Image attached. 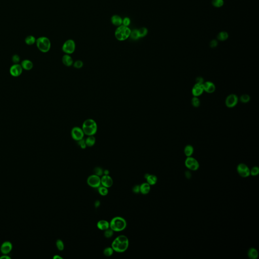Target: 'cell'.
I'll list each match as a JSON object with an SVG mask.
<instances>
[{
    "mask_svg": "<svg viewBox=\"0 0 259 259\" xmlns=\"http://www.w3.org/2000/svg\"><path fill=\"white\" fill-rule=\"evenodd\" d=\"M77 144L81 149H85L87 147V145L86 144L85 140L82 139L81 140L77 141Z\"/></svg>",
    "mask_w": 259,
    "mask_h": 259,
    "instance_id": "obj_38",
    "label": "cell"
},
{
    "mask_svg": "<svg viewBox=\"0 0 259 259\" xmlns=\"http://www.w3.org/2000/svg\"><path fill=\"white\" fill-rule=\"evenodd\" d=\"M217 45V42L215 40H214V41H213L211 43V46L212 47H215Z\"/></svg>",
    "mask_w": 259,
    "mask_h": 259,
    "instance_id": "obj_45",
    "label": "cell"
},
{
    "mask_svg": "<svg viewBox=\"0 0 259 259\" xmlns=\"http://www.w3.org/2000/svg\"><path fill=\"white\" fill-rule=\"evenodd\" d=\"M131 30L126 26H119L117 28L115 32V38L119 41H124L130 38Z\"/></svg>",
    "mask_w": 259,
    "mask_h": 259,
    "instance_id": "obj_4",
    "label": "cell"
},
{
    "mask_svg": "<svg viewBox=\"0 0 259 259\" xmlns=\"http://www.w3.org/2000/svg\"><path fill=\"white\" fill-rule=\"evenodd\" d=\"M113 233H114V231L109 228L108 229L104 230V236L105 238H111L113 236Z\"/></svg>",
    "mask_w": 259,
    "mask_h": 259,
    "instance_id": "obj_31",
    "label": "cell"
},
{
    "mask_svg": "<svg viewBox=\"0 0 259 259\" xmlns=\"http://www.w3.org/2000/svg\"><path fill=\"white\" fill-rule=\"evenodd\" d=\"M62 61L64 65L68 67L71 66L73 64V59L69 54H65L64 55L62 58Z\"/></svg>",
    "mask_w": 259,
    "mask_h": 259,
    "instance_id": "obj_21",
    "label": "cell"
},
{
    "mask_svg": "<svg viewBox=\"0 0 259 259\" xmlns=\"http://www.w3.org/2000/svg\"><path fill=\"white\" fill-rule=\"evenodd\" d=\"M12 62L14 63V64H18L20 61V58L19 56L15 54L12 56Z\"/></svg>",
    "mask_w": 259,
    "mask_h": 259,
    "instance_id": "obj_41",
    "label": "cell"
},
{
    "mask_svg": "<svg viewBox=\"0 0 259 259\" xmlns=\"http://www.w3.org/2000/svg\"><path fill=\"white\" fill-rule=\"evenodd\" d=\"M130 38L133 40H137L140 38L138 30H131Z\"/></svg>",
    "mask_w": 259,
    "mask_h": 259,
    "instance_id": "obj_28",
    "label": "cell"
},
{
    "mask_svg": "<svg viewBox=\"0 0 259 259\" xmlns=\"http://www.w3.org/2000/svg\"><path fill=\"white\" fill-rule=\"evenodd\" d=\"M144 177L146 179L147 183H148L151 186L154 185L157 181V177L154 175L146 174L145 175Z\"/></svg>",
    "mask_w": 259,
    "mask_h": 259,
    "instance_id": "obj_18",
    "label": "cell"
},
{
    "mask_svg": "<svg viewBox=\"0 0 259 259\" xmlns=\"http://www.w3.org/2000/svg\"><path fill=\"white\" fill-rule=\"evenodd\" d=\"M23 71V68L20 64H14L10 67L9 69L10 75L13 77H19Z\"/></svg>",
    "mask_w": 259,
    "mask_h": 259,
    "instance_id": "obj_11",
    "label": "cell"
},
{
    "mask_svg": "<svg viewBox=\"0 0 259 259\" xmlns=\"http://www.w3.org/2000/svg\"><path fill=\"white\" fill-rule=\"evenodd\" d=\"M103 174L104 175H109V171L108 170H103Z\"/></svg>",
    "mask_w": 259,
    "mask_h": 259,
    "instance_id": "obj_49",
    "label": "cell"
},
{
    "mask_svg": "<svg viewBox=\"0 0 259 259\" xmlns=\"http://www.w3.org/2000/svg\"><path fill=\"white\" fill-rule=\"evenodd\" d=\"M191 103L194 107H198L200 105V100L198 98V97H194L192 98Z\"/></svg>",
    "mask_w": 259,
    "mask_h": 259,
    "instance_id": "obj_35",
    "label": "cell"
},
{
    "mask_svg": "<svg viewBox=\"0 0 259 259\" xmlns=\"http://www.w3.org/2000/svg\"><path fill=\"white\" fill-rule=\"evenodd\" d=\"M97 227L99 229L104 231L110 228V223L106 220H101L98 222L97 224Z\"/></svg>",
    "mask_w": 259,
    "mask_h": 259,
    "instance_id": "obj_17",
    "label": "cell"
},
{
    "mask_svg": "<svg viewBox=\"0 0 259 259\" xmlns=\"http://www.w3.org/2000/svg\"><path fill=\"white\" fill-rule=\"evenodd\" d=\"M228 37V35L227 32H221V33L219 35V36H218V39H219L220 40H221V41H224V40H226V39H227Z\"/></svg>",
    "mask_w": 259,
    "mask_h": 259,
    "instance_id": "obj_37",
    "label": "cell"
},
{
    "mask_svg": "<svg viewBox=\"0 0 259 259\" xmlns=\"http://www.w3.org/2000/svg\"><path fill=\"white\" fill-rule=\"evenodd\" d=\"M185 165L190 170L197 171L200 168V164L198 160L191 156L187 157L185 161Z\"/></svg>",
    "mask_w": 259,
    "mask_h": 259,
    "instance_id": "obj_7",
    "label": "cell"
},
{
    "mask_svg": "<svg viewBox=\"0 0 259 259\" xmlns=\"http://www.w3.org/2000/svg\"><path fill=\"white\" fill-rule=\"evenodd\" d=\"M56 245L57 249L60 251H62L64 249V242L61 239H58L56 242Z\"/></svg>",
    "mask_w": 259,
    "mask_h": 259,
    "instance_id": "obj_30",
    "label": "cell"
},
{
    "mask_svg": "<svg viewBox=\"0 0 259 259\" xmlns=\"http://www.w3.org/2000/svg\"><path fill=\"white\" fill-rule=\"evenodd\" d=\"M73 66L77 69L81 68L84 65L83 62L81 60H77L75 63H73Z\"/></svg>",
    "mask_w": 259,
    "mask_h": 259,
    "instance_id": "obj_39",
    "label": "cell"
},
{
    "mask_svg": "<svg viewBox=\"0 0 259 259\" xmlns=\"http://www.w3.org/2000/svg\"><path fill=\"white\" fill-rule=\"evenodd\" d=\"M11 259V258L9 257V256H8L6 255H3L1 257H0V259Z\"/></svg>",
    "mask_w": 259,
    "mask_h": 259,
    "instance_id": "obj_46",
    "label": "cell"
},
{
    "mask_svg": "<svg viewBox=\"0 0 259 259\" xmlns=\"http://www.w3.org/2000/svg\"><path fill=\"white\" fill-rule=\"evenodd\" d=\"M238 97L235 94H230L228 96L225 101L226 105L229 108H232L236 106L238 102Z\"/></svg>",
    "mask_w": 259,
    "mask_h": 259,
    "instance_id": "obj_12",
    "label": "cell"
},
{
    "mask_svg": "<svg viewBox=\"0 0 259 259\" xmlns=\"http://www.w3.org/2000/svg\"><path fill=\"white\" fill-rule=\"evenodd\" d=\"M36 44L38 49L43 53H47L49 51L51 47L50 40L46 37L38 38L36 40Z\"/></svg>",
    "mask_w": 259,
    "mask_h": 259,
    "instance_id": "obj_5",
    "label": "cell"
},
{
    "mask_svg": "<svg viewBox=\"0 0 259 259\" xmlns=\"http://www.w3.org/2000/svg\"><path fill=\"white\" fill-rule=\"evenodd\" d=\"M196 84H204V79L202 77H198L196 79Z\"/></svg>",
    "mask_w": 259,
    "mask_h": 259,
    "instance_id": "obj_44",
    "label": "cell"
},
{
    "mask_svg": "<svg viewBox=\"0 0 259 259\" xmlns=\"http://www.w3.org/2000/svg\"><path fill=\"white\" fill-rule=\"evenodd\" d=\"M237 172L242 178H247L250 176V169L247 164L241 163L237 166Z\"/></svg>",
    "mask_w": 259,
    "mask_h": 259,
    "instance_id": "obj_9",
    "label": "cell"
},
{
    "mask_svg": "<svg viewBox=\"0 0 259 259\" xmlns=\"http://www.w3.org/2000/svg\"><path fill=\"white\" fill-rule=\"evenodd\" d=\"M113 179L109 175H103L101 178V184L102 186L110 188L113 186Z\"/></svg>",
    "mask_w": 259,
    "mask_h": 259,
    "instance_id": "obj_14",
    "label": "cell"
},
{
    "mask_svg": "<svg viewBox=\"0 0 259 259\" xmlns=\"http://www.w3.org/2000/svg\"><path fill=\"white\" fill-rule=\"evenodd\" d=\"M76 45L73 40L69 39L64 43L62 47V50L66 54H71L75 51Z\"/></svg>",
    "mask_w": 259,
    "mask_h": 259,
    "instance_id": "obj_6",
    "label": "cell"
},
{
    "mask_svg": "<svg viewBox=\"0 0 259 259\" xmlns=\"http://www.w3.org/2000/svg\"><path fill=\"white\" fill-rule=\"evenodd\" d=\"M204 91V88L202 84H195V85L192 88V93L194 97H198L202 95Z\"/></svg>",
    "mask_w": 259,
    "mask_h": 259,
    "instance_id": "obj_15",
    "label": "cell"
},
{
    "mask_svg": "<svg viewBox=\"0 0 259 259\" xmlns=\"http://www.w3.org/2000/svg\"><path fill=\"white\" fill-rule=\"evenodd\" d=\"M82 129L87 136H94L97 132V123L93 119H87L83 124Z\"/></svg>",
    "mask_w": 259,
    "mask_h": 259,
    "instance_id": "obj_3",
    "label": "cell"
},
{
    "mask_svg": "<svg viewBox=\"0 0 259 259\" xmlns=\"http://www.w3.org/2000/svg\"><path fill=\"white\" fill-rule=\"evenodd\" d=\"M114 250L112 247H107L103 251V253L106 257H111L113 255Z\"/></svg>",
    "mask_w": 259,
    "mask_h": 259,
    "instance_id": "obj_29",
    "label": "cell"
},
{
    "mask_svg": "<svg viewBox=\"0 0 259 259\" xmlns=\"http://www.w3.org/2000/svg\"><path fill=\"white\" fill-rule=\"evenodd\" d=\"M247 255L249 259H257L259 256V253L255 248L251 247V248H250L249 250L248 253H247Z\"/></svg>",
    "mask_w": 259,
    "mask_h": 259,
    "instance_id": "obj_23",
    "label": "cell"
},
{
    "mask_svg": "<svg viewBox=\"0 0 259 259\" xmlns=\"http://www.w3.org/2000/svg\"><path fill=\"white\" fill-rule=\"evenodd\" d=\"M250 100V97L249 95L247 94L242 95L240 98V100L243 103H247Z\"/></svg>",
    "mask_w": 259,
    "mask_h": 259,
    "instance_id": "obj_36",
    "label": "cell"
},
{
    "mask_svg": "<svg viewBox=\"0 0 259 259\" xmlns=\"http://www.w3.org/2000/svg\"><path fill=\"white\" fill-rule=\"evenodd\" d=\"M110 223V228L114 232H121L126 229L127 221L123 217H115L112 219Z\"/></svg>",
    "mask_w": 259,
    "mask_h": 259,
    "instance_id": "obj_2",
    "label": "cell"
},
{
    "mask_svg": "<svg viewBox=\"0 0 259 259\" xmlns=\"http://www.w3.org/2000/svg\"><path fill=\"white\" fill-rule=\"evenodd\" d=\"M129 245L128 238L124 235H121L114 239L111 244V247L114 251L122 253L127 251Z\"/></svg>",
    "mask_w": 259,
    "mask_h": 259,
    "instance_id": "obj_1",
    "label": "cell"
},
{
    "mask_svg": "<svg viewBox=\"0 0 259 259\" xmlns=\"http://www.w3.org/2000/svg\"><path fill=\"white\" fill-rule=\"evenodd\" d=\"M184 154L187 157L191 156L194 152V148L191 145H188L184 148Z\"/></svg>",
    "mask_w": 259,
    "mask_h": 259,
    "instance_id": "obj_24",
    "label": "cell"
},
{
    "mask_svg": "<svg viewBox=\"0 0 259 259\" xmlns=\"http://www.w3.org/2000/svg\"><path fill=\"white\" fill-rule=\"evenodd\" d=\"M13 249L12 243L9 241H6L2 243L1 246V251L3 255H7L10 253Z\"/></svg>",
    "mask_w": 259,
    "mask_h": 259,
    "instance_id": "obj_13",
    "label": "cell"
},
{
    "mask_svg": "<svg viewBox=\"0 0 259 259\" xmlns=\"http://www.w3.org/2000/svg\"><path fill=\"white\" fill-rule=\"evenodd\" d=\"M138 32L140 38L144 37L147 34L148 30H147L146 28H143L138 30Z\"/></svg>",
    "mask_w": 259,
    "mask_h": 259,
    "instance_id": "obj_33",
    "label": "cell"
},
{
    "mask_svg": "<svg viewBox=\"0 0 259 259\" xmlns=\"http://www.w3.org/2000/svg\"><path fill=\"white\" fill-rule=\"evenodd\" d=\"M204 91H206L207 93H213L215 91L216 87L211 81H207L206 83H204L202 84Z\"/></svg>",
    "mask_w": 259,
    "mask_h": 259,
    "instance_id": "obj_16",
    "label": "cell"
},
{
    "mask_svg": "<svg viewBox=\"0 0 259 259\" xmlns=\"http://www.w3.org/2000/svg\"><path fill=\"white\" fill-rule=\"evenodd\" d=\"M151 185L148 183H143L140 185V192L142 194H147L151 191Z\"/></svg>",
    "mask_w": 259,
    "mask_h": 259,
    "instance_id": "obj_22",
    "label": "cell"
},
{
    "mask_svg": "<svg viewBox=\"0 0 259 259\" xmlns=\"http://www.w3.org/2000/svg\"><path fill=\"white\" fill-rule=\"evenodd\" d=\"M213 4H214V6L219 7L223 5V0H214Z\"/></svg>",
    "mask_w": 259,
    "mask_h": 259,
    "instance_id": "obj_42",
    "label": "cell"
},
{
    "mask_svg": "<svg viewBox=\"0 0 259 259\" xmlns=\"http://www.w3.org/2000/svg\"><path fill=\"white\" fill-rule=\"evenodd\" d=\"M36 39L33 36H28L25 39V42L28 45H32L36 43Z\"/></svg>",
    "mask_w": 259,
    "mask_h": 259,
    "instance_id": "obj_26",
    "label": "cell"
},
{
    "mask_svg": "<svg viewBox=\"0 0 259 259\" xmlns=\"http://www.w3.org/2000/svg\"><path fill=\"white\" fill-rule=\"evenodd\" d=\"M98 192L99 194L102 196L107 195L108 193V188L106 187L105 186H99L98 187Z\"/></svg>",
    "mask_w": 259,
    "mask_h": 259,
    "instance_id": "obj_27",
    "label": "cell"
},
{
    "mask_svg": "<svg viewBox=\"0 0 259 259\" xmlns=\"http://www.w3.org/2000/svg\"><path fill=\"white\" fill-rule=\"evenodd\" d=\"M100 205V201H99V200H97V201L95 202V206L96 208L99 207Z\"/></svg>",
    "mask_w": 259,
    "mask_h": 259,
    "instance_id": "obj_47",
    "label": "cell"
},
{
    "mask_svg": "<svg viewBox=\"0 0 259 259\" xmlns=\"http://www.w3.org/2000/svg\"><path fill=\"white\" fill-rule=\"evenodd\" d=\"M94 173L97 176H102L103 174V170L100 167H96L94 170Z\"/></svg>",
    "mask_w": 259,
    "mask_h": 259,
    "instance_id": "obj_34",
    "label": "cell"
},
{
    "mask_svg": "<svg viewBox=\"0 0 259 259\" xmlns=\"http://www.w3.org/2000/svg\"><path fill=\"white\" fill-rule=\"evenodd\" d=\"M132 190L133 192L135 193H136V194L139 193L140 192V185H136L134 186Z\"/></svg>",
    "mask_w": 259,
    "mask_h": 259,
    "instance_id": "obj_43",
    "label": "cell"
},
{
    "mask_svg": "<svg viewBox=\"0 0 259 259\" xmlns=\"http://www.w3.org/2000/svg\"><path fill=\"white\" fill-rule=\"evenodd\" d=\"M87 183L92 188H98L101 186V178L95 174L92 175L87 179Z\"/></svg>",
    "mask_w": 259,
    "mask_h": 259,
    "instance_id": "obj_8",
    "label": "cell"
},
{
    "mask_svg": "<svg viewBox=\"0 0 259 259\" xmlns=\"http://www.w3.org/2000/svg\"><path fill=\"white\" fill-rule=\"evenodd\" d=\"M86 144L87 146L92 147L96 142V138L94 136H88L85 140Z\"/></svg>",
    "mask_w": 259,
    "mask_h": 259,
    "instance_id": "obj_25",
    "label": "cell"
},
{
    "mask_svg": "<svg viewBox=\"0 0 259 259\" xmlns=\"http://www.w3.org/2000/svg\"><path fill=\"white\" fill-rule=\"evenodd\" d=\"M23 69L26 70H30L34 67L32 62L28 59L23 60L20 64Z\"/></svg>",
    "mask_w": 259,
    "mask_h": 259,
    "instance_id": "obj_20",
    "label": "cell"
},
{
    "mask_svg": "<svg viewBox=\"0 0 259 259\" xmlns=\"http://www.w3.org/2000/svg\"><path fill=\"white\" fill-rule=\"evenodd\" d=\"M71 135L73 140L77 141L83 139L85 134L82 128L79 127H75L71 130Z\"/></svg>",
    "mask_w": 259,
    "mask_h": 259,
    "instance_id": "obj_10",
    "label": "cell"
},
{
    "mask_svg": "<svg viewBox=\"0 0 259 259\" xmlns=\"http://www.w3.org/2000/svg\"><path fill=\"white\" fill-rule=\"evenodd\" d=\"M54 259H63L64 258H63L61 257H60V256L59 255H55L54 256L53 258Z\"/></svg>",
    "mask_w": 259,
    "mask_h": 259,
    "instance_id": "obj_48",
    "label": "cell"
},
{
    "mask_svg": "<svg viewBox=\"0 0 259 259\" xmlns=\"http://www.w3.org/2000/svg\"><path fill=\"white\" fill-rule=\"evenodd\" d=\"M259 174V168L257 166H253L250 170V175L252 176H258Z\"/></svg>",
    "mask_w": 259,
    "mask_h": 259,
    "instance_id": "obj_32",
    "label": "cell"
},
{
    "mask_svg": "<svg viewBox=\"0 0 259 259\" xmlns=\"http://www.w3.org/2000/svg\"><path fill=\"white\" fill-rule=\"evenodd\" d=\"M131 23V19L128 17H126L125 18L123 19V23L122 25L129 27L130 24Z\"/></svg>",
    "mask_w": 259,
    "mask_h": 259,
    "instance_id": "obj_40",
    "label": "cell"
},
{
    "mask_svg": "<svg viewBox=\"0 0 259 259\" xmlns=\"http://www.w3.org/2000/svg\"><path fill=\"white\" fill-rule=\"evenodd\" d=\"M111 22L113 26L119 27L122 25L123 19L121 16L117 15H114L111 18Z\"/></svg>",
    "mask_w": 259,
    "mask_h": 259,
    "instance_id": "obj_19",
    "label": "cell"
}]
</instances>
